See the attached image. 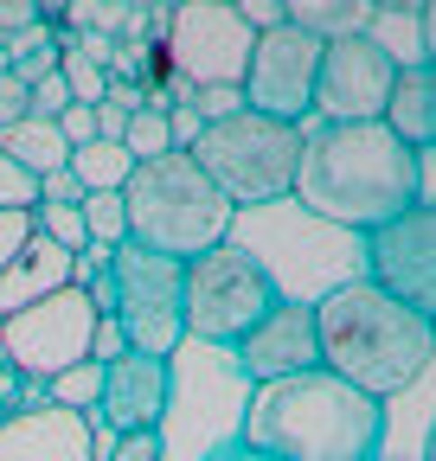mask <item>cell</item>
Segmentation results:
<instances>
[{"instance_id":"1","label":"cell","mask_w":436,"mask_h":461,"mask_svg":"<svg viewBox=\"0 0 436 461\" xmlns=\"http://www.w3.org/2000/svg\"><path fill=\"white\" fill-rule=\"evenodd\" d=\"M295 205L334 230H378L430 205V154H411L386 122H302Z\"/></svg>"},{"instance_id":"2","label":"cell","mask_w":436,"mask_h":461,"mask_svg":"<svg viewBox=\"0 0 436 461\" xmlns=\"http://www.w3.org/2000/svg\"><path fill=\"white\" fill-rule=\"evenodd\" d=\"M308 314H314L321 372H334L341 384H353V391H366L378 403L411 391L436 359L430 314L392 302L386 288H372L366 276L334 282L321 302H308Z\"/></svg>"},{"instance_id":"3","label":"cell","mask_w":436,"mask_h":461,"mask_svg":"<svg viewBox=\"0 0 436 461\" xmlns=\"http://www.w3.org/2000/svg\"><path fill=\"white\" fill-rule=\"evenodd\" d=\"M238 442L269 461H378L386 455V403L314 366L257 384Z\"/></svg>"},{"instance_id":"4","label":"cell","mask_w":436,"mask_h":461,"mask_svg":"<svg viewBox=\"0 0 436 461\" xmlns=\"http://www.w3.org/2000/svg\"><path fill=\"white\" fill-rule=\"evenodd\" d=\"M123 218H129V244L193 263L218 244H232L238 212L205 173L193 167V154H160V160H135L123 180Z\"/></svg>"},{"instance_id":"5","label":"cell","mask_w":436,"mask_h":461,"mask_svg":"<svg viewBox=\"0 0 436 461\" xmlns=\"http://www.w3.org/2000/svg\"><path fill=\"white\" fill-rule=\"evenodd\" d=\"M186 154H193V167L205 180L232 199V212H263V205L289 199V186H295L302 129L250 115V109H232V115H218V122H205Z\"/></svg>"},{"instance_id":"6","label":"cell","mask_w":436,"mask_h":461,"mask_svg":"<svg viewBox=\"0 0 436 461\" xmlns=\"http://www.w3.org/2000/svg\"><path fill=\"white\" fill-rule=\"evenodd\" d=\"M283 282L250 244H218L180 269V339L199 346H238L269 308H277Z\"/></svg>"},{"instance_id":"7","label":"cell","mask_w":436,"mask_h":461,"mask_svg":"<svg viewBox=\"0 0 436 461\" xmlns=\"http://www.w3.org/2000/svg\"><path fill=\"white\" fill-rule=\"evenodd\" d=\"M180 269L186 263H174V257H154V250H141V244H116L109 250V269H103V282H109V321L123 327V339H129V353H141V359H174L180 353Z\"/></svg>"},{"instance_id":"8","label":"cell","mask_w":436,"mask_h":461,"mask_svg":"<svg viewBox=\"0 0 436 461\" xmlns=\"http://www.w3.org/2000/svg\"><path fill=\"white\" fill-rule=\"evenodd\" d=\"M250 39L257 32L238 20L232 0H180V7H168V20H160L168 77H180L193 90H238Z\"/></svg>"},{"instance_id":"9","label":"cell","mask_w":436,"mask_h":461,"mask_svg":"<svg viewBox=\"0 0 436 461\" xmlns=\"http://www.w3.org/2000/svg\"><path fill=\"white\" fill-rule=\"evenodd\" d=\"M90 333H96V308L77 282L51 288V295H39L32 308H14L7 321H0V353H7L26 378H59L71 366L90 359Z\"/></svg>"},{"instance_id":"10","label":"cell","mask_w":436,"mask_h":461,"mask_svg":"<svg viewBox=\"0 0 436 461\" xmlns=\"http://www.w3.org/2000/svg\"><path fill=\"white\" fill-rule=\"evenodd\" d=\"M314 65H321V39H308L302 26H269L250 39L238 96L250 115H269V122H308L314 115Z\"/></svg>"},{"instance_id":"11","label":"cell","mask_w":436,"mask_h":461,"mask_svg":"<svg viewBox=\"0 0 436 461\" xmlns=\"http://www.w3.org/2000/svg\"><path fill=\"white\" fill-rule=\"evenodd\" d=\"M398 84V65L378 51L366 32L321 45V65H314V115L308 122H378Z\"/></svg>"},{"instance_id":"12","label":"cell","mask_w":436,"mask_h":461,"mask_svg":"<svg viewBox=\"0 0 436 461\" xmlns=\"http://www.w3.org/2000/svg\"><path fill=\"white\" fill-rule=\"evenodd\" d=\"M366 282L372 288H386L392 302L430 314L436 308V218L430 205H411L398 212L392 224H378L366 230Z\"/></svg>"},{"instance_id":"13","label":"cell","mask_w":436,"mask_h":461,"mask_svg":"<svg viewBox=\"0 0 436 461\" xmlns=\"http://www.w3.org/2000/svg\"><path fill=\"white\" fill-rule=\"evenodd\" d=\"M232 359L250 384H277V378H295V372H314L321 366V346H314V314L308 302L295 295H277V308H269L238 346Z\"/></svg>"},{"instance_id":"14","label":"cell","mask_w":436,"mask_h":461,"mask_svg":"<svg viewBox=\"0 0 436 461\" xmlns=\"http://www.w3.org/2000/svg\"><path fill=\"white\" fill-rule=\"evenodd\" d=\"M174 403V366L168 359H141V353H123L116 366H103V384H96V423L109 436H148L160 429Z\"/></svg>"},{"instance_id":"15","label":"cell","mask_w":436,"mask_h":461,"mask_svg":"<svg viewBox=\"0 0 436 461\" xmlns=\"http://www.w3.org/2000/svg\"><path fill=\"white\" fill-rule=\"evenodd\" d=\"M0 461H103V442L90 417L32 403V411L0 417Z\"/></svg>"},{"instance_id":"16","label":"cell","mask_w":436,"mask_h":461,"mask_svg":"<svg viewBox=\"0 0 436 461\" xmlns=\"http://www.w3.org/2000/svg\"><path fill=\"white\" fill-rule=\"evenodd\" d=\"M378 122H386L411 154H430V148H436V65L398 71L386 109H378Z\"/></svg>"},{"instance_id":"17","label":"cell","mask_w":436,"mask_h":461,"mask_svg":"<svg viewBox=\"0 0 436 461\" xmlns=\"http://www.w3.org/2000/svg\"><path fill=\"white\" fill-rule=\"evenodd\" d=\"M436 7H398V0H378V7L366 14V39L392 58L398 71H417L430 65V51H436Z\"/></svg>"},{"instance_id":"18","label":"cell","mask_w":436,"mask_h":461,"mask_svg":"<svg viewBox=\"0 0 436 461\" xmlns=\"http://www.w3.org/2000/svg\"><path fill=\"white\" fill-rule=\"evenodd\" d=\"M65 282H71V257L32 230L26 250H20L7 269H0V321H7L14 308H32L39 295H51V288H65Z\"/></svg>"},{"instance_id":"19","label":"cell","mask_w":436,"mask_h":461,"mask_svg":"<svg viewBox=\"0 0 436 461\" xmlns=\"http://www.w3.org/2000/svg\"><path fill=\"white\" fill-rule=\"evenodd\" d=\"M0 154H7L14 167H26L32 180H45V173H59V167L71 160L59 122H45V115H20L14 129H0Z\"/></svg>"},{"instance_id":"20","label":"cell","mask_w":436,"mask_h":461,"mask_svg":"<svg viewBox=\"0 0 436 461\" xmlns=\"http://www.w3.org/2000/svg\"><path fill=\"white\" fill-rule=\"evenodd\" d=\"M366 0H283V20L289 26H302L308 39H321V45H334V39H353V32H366Z\"/></svg>"},{"instance_id":"21","label":"cell","mask_w":436,"mask_h":461,"mask_svg":"<svg viewBox=\"0 0 436 461\" xmlns=\"http://www.w3.org/2000/svg\"><path fill=\"white\" fill-rule=\"evenodd\" d=\"M129 167H135V160H129L116 141H84V148H71V160H65V173H71L84 193H123Z\"/></svg>"},{"instance_id":"22","label":"cell","mask_w":436,"mask_h":461,"mask_svg":"<svg viewBox=\"0 0 436 461\" xmlns=\"http://www.w3.org/2000/svg\"><path fill=\"white\" fill-rule=\"evenodd\" d=\"M77 218H84V238H90V244H103V250H116V244H129V218H123V193H84Z\"/></svg>"},{"instance_id":"23","label":"cell","mask_w":436,"mask_h":461,"mask_svg":"<svg viewBox=\"0 0 436 461\" xmlns=\"http://www.w3.org/2000/svg\"><path fill=\"white\" fill-rule=\"evenodd\" d=\"M32 230H39V238L45 244H59L65 257H77L90 238H84V218H77V205H39L32 212Z\"/></svg>"},{"instance_id":"24","label":"cell","mask_w":436,"mask_h":461,"mask_svg":"<svg viewBox=\"0 0 436 461\" xmlns=\"http://www.w3.org/2000/svg\"><path fill=\"white\" fill-rule=\"evenodd\" d=\"M96 384H103V366H71V372H59L51 378V403L59 411H77V417H90V403H96Z\"/></svg>"},{"instance_id":"25","label":"cell","mask_w":436,"mask_h":461,"mask_svg":"<svg viewBox=\"0 0 436 461\" xmlns=\"http://www.w3.org/2000/svg\"><path fill=\"white\" fill-rule=\"evenodd\" d=\"M0 212H39V180L0 154Z\"/></svg>"},{"instance_id":"26","label":"cell","mask_w":436,"mask_h":461,"mask_svg":"<svg viewBox=\"0 0 436 461\" xmlns=\"http://www.w3.org/2000/svg\"><path fill=\"white\" fill-rule=\"evenodd\" d=\"M168 455V436L148 429V436H116V448H103V461H160Z\"/></svg>"},{"instance_id":"27","label":"cell","mask_w":436,"mask_h":461,"mask_svg":"<svg viewBox=\"0 0 436 461\" xmlns=\"http://www.w3.org/2000/svg\"><path fill=\"white\" fill-rule=\"evenodd\" d=\"M129 353V339H123V327L109 321V314H96V333H90V366H116Z\"/></svg>"},{"instance_id":"28","label":"cell","mask_w":436,"mask_h":461,"mask_svg":"<svg viewBox=\"0 0 436 461\" xmlns=\"http://www.w3.org/2000/svg\"><path fill=\"white\" fill-rule=\"evenodd\" d=\"M32 238V212H0V269H7Z\"/></svg>"},{"instance_id":"29","label":"cell","mask_w":436,"mask_h":461,"mask_svg":"<svg viewBox=\"0 0 436 461\" xmlns=\"http://www.w3.org/2000/svg\"><path fill=\"white\" fill-rule=\"evenodd\" d=\"M20 84H39V77H51V71H59V39H45L39 51H26V58H14V65H7Z\"/></svg>"},{"instance_id":"30","label":"cell","mask_w":436,"mask_h":461,"mask_svg":"<svg viewBox=\"0 0 436 461\" xmlns=\"http://www.w3.org/2000/svg\"><path fill=\"white\" fill-rule=\"evenodd\" d=\"M39 205H84V186L59 167V173H45V180H39Z\"/></svg>"},{"instance_id":"31","label":"cell","mask_w":436,"mask_h":461,"mask_svg":"<svg viewBox=\"0 0 436 461\" xmlns=\"http://www.w3.org/2000/svg\"><path fill=\"white\" fill-rule=\"evenodd\" d=\"M59 135H65V148H84V141H96V115H90L84 103H71V109L59 115Z\"/></svg>"},{"instance_id":"32","label":"cell","mask_w":436,"mask_h":461,"mask_svg":"<svg viewBox=\"0 0 436 461\" xmlns=\"http://www.w3.org/2000/svg\"><path fill=\"white\" fill-rule=\"evenodd\" d=\"M20 115H26V84L14 71H0V129H14Z\"/></svg>"},{"instance_id":"33","label":"cell","mask_w":436,"mask_h":461,"mask_svg":"<svg viewBox=\"0 0 436 461\" xmlns=\"http://www.w3.org/2000/svg\"><path fill=\"white\" fill-rule=\"evenodd\" d=\"M205 461H269V455H257V448H244V442H238V436H232V442H225V448H212V455H205Z\"/></svg>"}]
</instances>
